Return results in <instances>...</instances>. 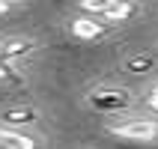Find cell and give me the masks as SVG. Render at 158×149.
Returning <instances> with one entry per match:
<instances>
[{"instance_id": "3", "label": "cell", "mask_w": 158, "mask_h": 149, "mask_svg": "<svg viewBox=\"0 0 158 149\" xmlns=\"http://www.w3.org/2000/svg\"><path fill=\"white\" fill-rule=\"evenodd\" d=\"M107 21L98 15H89V18H75V21H69V30L78 39H84V42H93V39H102V36L107 33Z\"/></svg>"}, {"instance_id": "11", "label": "cell", "mask_w": 158, "mask_h": 149, "mask_svg": "<svg viewBox=\"0 0 158 149\" xmlns=\"http://www.w3.org/2000/svg\"><path fill=\"white\" fill-rule=\"evenodd\" d=\"M146 105H149L152 110H155V114H158V84H155V87L149 89V93H146Z\"/></svg>"}, {"instance_id": "1", "label": "cell", "mask_w": 158, "mask_h": 149, "mask_svg": "<svg viewBox=\"0 0 158 149\" xmlns=\"http://www.w3.org/2000/svg\"><path fill=\"white\" fill-rule=\"evenodd\" d=\"M107 131L123 137V140H131V143L155 146L158 143V119L155 116H134V119H123V122H110Z\"/></svg>"}, {"instance_id": "5", "label": "cell", "mask_w": 158, "mask_h": 149, "mask_svg": "<svg viewBox=\"0 0 158 149\" xmlns=\"http://www.w3.org/2000/svg\"><path fill=\"white\" fill-rule=\"evenodd\" d=\"M33 51H36V42L33 39H24V36H15V39H3V42H0V57L9 60V63L33 57Z\"/></svg>"}, {"instance_id": "8", "label": "cell", "mask_w": 158, "mask_h": 149, "mask_svg": "<svg viewBox=\"0 0 158 149\" xmlns=\"http://www.w3.org/2000/svg\"><path fill=\"white\" fill-rule=\"evenodd\" d=\"M110 3H114V0H78V6L84 9V12H89V15H105L107 9H110Z\"/></svg>"}, {"instance_id": "9", "label": "cell", "mask_w": 158, "mask_h": 149, "mask_svg": "<svg viewBox=\"0 0 158 149\" xmlns=\"http://www.w3.org/2000/svg\"><path fill=\"white\" fill-rule=\"evenodd\" d=\"M12 81H18L15 66H12L9 60H3V57H0V84H12Z\"/></svg>"}, {"instance_id": "2", "label": "cell", "mask_w": 158, "mask_h": 149, "mask_svg": "<svg viewBox=\"0 0 158 149\" xmlns=\"http://www.w3.org/2000/svg\"><path fill=\"white\" fill-rule=\"evenodd\" d=\"M87 105L96 110H105V114H116L131 105V93L125 87H98L87 96Z\"/></svg>"}, {"instance_id": "7", "label": "cell", "mask_w": 158, "mask_h": 149, "mask_svg": "<svg viewBox=\"0 0 158 149\" xmlns=\"http://www.w3.org/2000/svg\"><path fill=\"white\" fill-rule=\"evenodd\" d=\"M0 146L6 149H39V140L15 128H0Z\"/></svg>"}, {"instance_id": "13", "label": "cell", "mask_w": 158, "mask_h": 149, "mask_svg": "<svg viewBox=\"0 0 158 149\" xmlns=\"http://www.w3.org/2000/svg\"><path fill=\"white\" fill-rule=\"evenodd\" d=\"M3 9H6V3H0V12H3Z\"/></svg>"}, {"instance_id": "4", "label": "cell", "mask_w": 158, "mask_h": 149, "mask_svg": "<svg viewBox=\"0 0 158 149\" xmlns=\"http://www.w3.org/2000/svg\"><path fill=\"white\" fill-rule=\"evenodd\" d=\"M36 119L39 116H36L33 107H6V110H0V128L24 131V128H33Z\"/></svg>"}, {"instance_id": "10", "label": "cell", "mask_w": 158, "mask_h": 149, "mask_svg": "<svg viewBox=\"0 0 158 149\" xmlns=\"http://www.w3.org/2000/svg\"><path fill=\"white\" fill-rule=\"evenodd\" d=\"M125 69L128 72H146V69H152V60L149 57H134V60L125 63Z\"/></svg>"}, {"instance_id": "12", "label": "cell", "mask_w": 158, "mask_h": 149, "mask_svg": "<svg viewBox=\"0 0 158 149\" xmlns=\"http://www.w3.org/2000/svg\"><path fill=\"white\" fill-rule=\"evenodd\" d=\"M0 3H18V0H0Z\"/></svg>"}, {"instance_id": "6", "label": "cell", "mask_w": 158, "mask_h": 149, "mask_svg": "<svg viewBox=\"0 0 158 149\" xmlns=\"http://www.w3.org/2000/svg\"><path fill=\"white\" fill-rule=\"evenodd\" d=\"M134 15H137V3H134V0H114L110 9H107L102 18H105L107 24H125V21H131Z\"/></svg>"}]
</instances>
